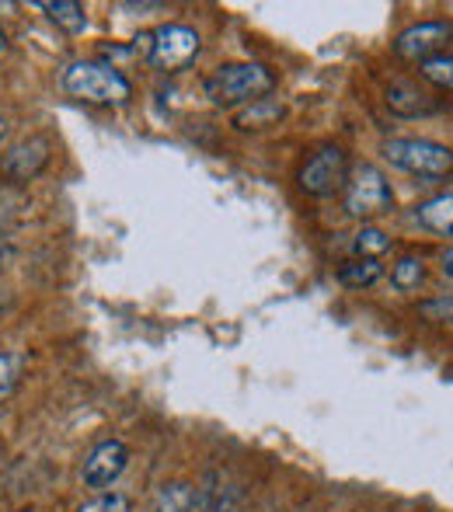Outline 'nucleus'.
<instances>
[{"label":"nucleus","instance_id":"obj_16","mask_svg":"<svg viewBox=\"0 0 453 512\" xmlns=\"http://www.w3.org/2000/svg\"><path fill=\"white\" fill-rule=\"evenodd\" d=\"M387 248H391V237L377 227H363L356 234V241H352V251H356L359 258H380Z\"/></svg>","mask_w":453,"mask_h":512},{"label":"nucleus","instance_id":"obj_18","mask_svg":"<svg viewBox=\"0 0 453 512\" xmlns=\"http://www.w3.org/2000/svg\"><path fill=\"white\" fill-rule=\"evenodd\" d=\"M21 356L14 352H0V401H7L21 384Z\"/></svg>","mask_w":453,"mask_h":512},{"label":"nucleus","instance_id":"obj_22","mask_svg":"<svg viewBox=\"0 0 453 512\" xmlns=\"http://www.w3.org/2000/svg\"><path fill=\"white\" fill-rule=\"evenodd\" d=\"M443 276L453 279V248L447 251V255H443Z\"/></svg>","mask_w":453,"mask_h":512},{"label":"nucleus","instance_id":"obj_3","mask_svg":"<svg viewBox=\"0 0 453 512\" xmlns=\"http://www.w3.org/2000/svg\"><path fill=\"white\" fill-rule=\"evenodd\" d=\"M394 203L391 185H387L384 171L373 164H356L352 175L345 178V213L356 220H373V216L387 213Z\"/></svg>","mask_w":453,"mask_h":512},{"label":"nucleus","instance_id":"obj_10","mask_svg":"<svg viewBox=\"0 0 453 512\" xmlns=\"http://www.w3.org/2000/svg\"><path fill=\"white\" fill-rule=\"evenodd\" d=\"M206 488H192L189 481H171L157 492L154 512H206Z\"/></svg>","mask_w":453,"mask_h":512},{"label":"nucleus","instance_id":"obj_17","mask_svg":"<svg viewBox=\"0 0 453 512\" xmlns=\"http://www.w3.org/2000/svg\"><path fill=\"white\" fill-rule=\"evenodd\" d=\"M426 279V269H422L419 258H401L398 265L391 269V283L398 286V290H419V283Z\"/></svg>","mask_w":453,"mask_h":512},{"label":"nucleus","instance_id":"obj_20","mask_svg":"<svg viewBox=\"0 0 453 512\" xmlns=\"http://www.w3.org/2000/svg\"><path fill=\"white\" fill-rule=\"evenodd\" d=\"M77 512H133V506H129V499L122 492H102L91 502H84Z\"/></svg>","mask_w":453,"mask_h":512},{"label":"nucleus","instance_id":"obj_13","mask_svg":"<svg viewBox=\"0 0 453 512\" xmlns=\"http://www.w3.org/2000/svg\"><path fill=\"white\" fill-rule=\"evenodd\" d=\"M419 223L426 230H433V234L453 237V192L429 199V203H422L419 206Z\"/></svg>","mask_w":453,"mask_h":512},{"label":"nucleus","instance_id":"obj_15","mask_svg":"<svg viewBox=\"0 0 453 512\" xmlns=\"http://www.w3.org/2000/svg\"><path fill=\"white\" fill-rule=\"evenodd\" d=\"M276 119H283V105L272 102V98H258V102H251V108L237 112L234 122H237V129H265Z\"/></svg>","mask_w":453,"mask_h":512},{"label":"nucleus","instance_id":"obj_19","mask_svg":"<svg viewBox=\"0 0 453 512\" xmlns=\"http://www.w3.org/2000/svg\"><path fill=\"white\" fill-rule=\"evenodd\" d=\"M422 77H426L429 84H436V88L443 91H453V56H433V60L422 63Z\"/></svg>","mask_w":453,"mask_h":512},{"label":"nucleus","instance_id":"obj_25","mask_svg":"<svg viewBox=\"0 0 453 512\" xmlns=\"http://www.w3.org/2000/svg\"><path fill=\"white\" fill-rule=\"evenodd\" d=\"M21 512H25V509H21Z\"/></svg>","mask_w":453,"mask_h":512},{"label":"nucleus","instance_id":"obj_12","mask_svg":"<svg viewBox=\"0 0 453 512\" xmlns=\"http://www.w3.org/2000/svg\"><path fill=\"white\" fill-rule=\"evenodd\" d=\"M42 11H46L49 21H53L56 28H63L67 35H81L84 28H88V14H84V7L77 4V0H49V4H42Z\"/></svg>","mask_w":453,"mask_h":512},{"label":"nucleus","instance_id":"obj_21","mask_svg":"<svg viewBox=\"0 0 453 512\" xmlns=\"http://www.w3.org/2000/svg\"><path fill=\"white\" fill-rule=\"evenodd\" d=\"M429 321H453V297H440V300H426L419 307Z\"/></svg>","mask_w":453,"mask_h":512},{"label":"nucleus","instance_id":"obj_2","mask_svg":"<svg viewBox=\"0 0 453 512\" xmlns=\"http://www.w3.org/2000/svg\"><path fill=\"white\" fill-rule=\"evenodd\" d=\"M276 88V77L262 67V63H227L213 77H206V98L213 105H241L258 102Z\"/></svg>","mask_w":453,"mask_h":512},{"label":"nucleus","instance_id":"obj_14","mask_svg":"<svg viewBox=\"0 0 453 512\" xmlns=\"http://www.w3.org/2000/svg\"><path fill=\"white\" fill-rule=\"evenodd\" d=\"M380 276H384V265H380L377 258H356V262L342 265V272H339L342 286H349V290H366V286H373Z\"/></svg>","mask_w":453,"mask_h":512},{"label":"nucleus","instance_id":"obj_8","mask_svg":"<svg viewBox=\"0 0 453 512\" xmlns=\"http://www.w3.org/2000/svg\"><path fill=\"white\" fill-rule=\"evenodd\" d=\"M345 178H349V161H345V154L339 147L318 150V154L304 164V171H300V185H304V192H311V196H332V192H339L345 185Z\"/></svg>","mask_w":453,"mask_h":512},{"label":"nucleus","instance_id":"obj_7","mask_svg":"<svg viewBox=\"0 0 453 512\" xmlns=\"http://www.w3.org/2000/svg\"><path fill=\"white\" fill-rule=\"evenodd\" d=\"M453 39V25L450 21H422V25H412L394 39V53L401 60H433V56H443V46Z\"/></svg>","mask_w":453,"mask_h":512},{"label":"nucleus","instance_id":"obj_5","mask_svg":"<svg viewBox=\"0 0 453 512\" xmlns=\"http://www.w3.org/2000/svg\"><path fill=\"white\" fill-rule=\"evenodd\" d=\"M203 42H199L196 28L189 25H161L157 32H150V67L164 70V74H175L185 70L199 56Z\"/></svg>","mask_w":453,"mask_h":512},{"label":"nucleus","instance_id":"obj_9","mask_svg":"<svg viewBox=\"0 0 453 512\" xmlns=\"http://www.w3.org/2000/svg\"><path fill=\"white\" fill-rule=\"evenodd\" d=\"M129 464V446L122 443V439H105V443H98L95 450L88 453V460H84V485L95 488V492H105L109 485L122 478V471H126Z\"/></svg>","mask_w":453,"mask_h":512},{"label":"nucleus","instance_id":"obj_23","mask_svg":"<svg viewBox=\"0 0 453 512\" xmlns=\"http://www.w3.org/2000/svg\"><path fill=\"white\" fill-rule=\"evenodd\" d=\"M7 49V35H4V28H0V53Z\"/></svg>","mask_w":453,"mask_h":512},{"label":"nucleus","instance_id":"obj_4","mask_svg":"<svg viewBox=\"0 0 453 512\" xmlns=\"http://www.w3.org/2000/svg\"><path fill=\"white\" fill-rule=\"evenodd\" d=\"M384 157L394 168L419 178H443L453 168V154L433 140H387Z\"/></svg>","mask_w":453,"mask_h":512},{"label":"nucleus","instance_id":"obj_6","mask_svg":"<svg viewBox=\"0 0 453 512\" xmlns=\"http://www.w3.org/2000/svg\"><path fill=\"white\" fill-rule=\"evenodd\" d=\"M49 161H53V143H49V136H28V140L4 150V157H0V175H4L7 182L25 185V182H35V178L49 168Z\"/></svg>","mask_w":453,"mask_h":512},{"label":"nucleus","instance_id":"obj_1","mask_svg":"<svg viewBox=\"0 0 453 512\" xmlns=\"http://www.w3.org/2000/svg\"><path fill=\"white\" fill-rule=\"evenodd\" d=\"M63 88L88 105H126L133 98V84L105 63H70L63 70Z\"/></svg>","mask_w":453,"mask_h":512},{"label":"nucleus","instance_id":"obj_24","mask_svg":"<svg viewBox=\"0 0 453 512\" xmlns=\"http://www.w3.org/2000/svg\"><path fill=\"white\" fill-rule=\"evenodd\" d=\"M4 133H7V122H4V115H0V140H4Z\"/></svg>","mask_w":453,"mask_h":512},{"label":"nucleus","instance_id":"obj_11","mask_svg":"<svg viewBox=\"0 0 453 512\" xmlns=\"http://www.w3.org/2000/svg\"><path fill=\"white\" fill-rule=\"evenodd\" d=\"M387 108L398 115H429L433 112V102H429L426 91H419L415 84L398 81L387 88Z\"/></svg>","mask_w":453,"mask_h":512}]
</instances>
